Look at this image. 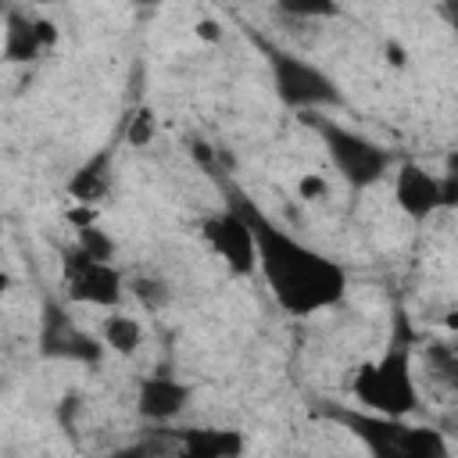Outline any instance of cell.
Here are the masks:
<instances>
[{"instance_id": "1", "label": "cell", "mask_w": 458, "mask_h": 458, "mask_svg": "<svg viewBox=\"0 0 458 458\" xmlns=\"http://www.w3.org/2000/svg\"><path fill=\"white\" fill-rule=\"evenodd\" d=\"M229 204L243 215L250 236H254V261H258L272 297L279 301V308H286L290 315H315V311L344 301L347 272L333 258H326L322 250H311L308 243H301L297 236L279 229L247 197H236Z\"/></svg>"}, {"instance_id": "4", "label": "cell", "mask_w": 458, "mask_h": 458, "mask_svg": "<svg viewBox=\"0 0 458 458\" xmlns=\"http://www.w3.org/2000/svg\"><path fill=\"white\" fill-rule=\"evenodd\" d=\"M301 122L311 125V129L322 136V143H326V150H329L336 172H340L354 190H365V186L379 182L383 172L390 168V154H386L379 143H372V140H365V136H358V132H351V129H344V125H336V122L315 114V111H304Z\"/></svg>"}, {"instance_id": "20", "label": "cell", "mask_w": 458, "mask_h": 458, "mask_svg": "<svg viewBox=\"0 0 458 458\" xmlns=\"http://www.w3.org/2000/svg\"><path fill=\"white\" fill-rule=\"evenodd\" d=\"M297 190H301V197H304V200L326 197V179H322V175H304V179L297 182Z\"/></svg>"}, {"instance_id": "10", "label": "cell", "mask_w": 458, "mask_h": 458, "mask_svg": "<svg viewBox=\"0 0 458 458\" xmlns=\"http://www.w3.org/2000/svg\"><path fill=\"white\" fill-rule=\"evenodd\" d=\"M394 193H397V204L401 211L411 218V222H426L437 208H440V179L429 175L422 165L415 161H404L401 172H397V182H394Z\"/></svg>"}, {"instance_id": "16", "label": "cell", "mask_w": 458, "mask_h": 458, "mask_svg": "<svg viewBox=\"0 0 458 458\" xmlns=\"http://www.w3.org/2000/svg\"><path fill=\"white\" fill-rule=\"evenodd\" d=\"M89 261H111L114 258V240L104 233V229H97V225H86V229H79V243H75Z\"/></svg>"}, {"instance_id": "3", "label": "cell", "mask_w": 458, "mask_h": 458, "mask_svg": "<svg viewBox=\"0 0 458 458\" xmlns=\"http://www.w3.org/2000/svg\"><path fill=\"white\" fill-rule=\"evenodd\" d=\"M333 419L344 422L369 447L372 458H447V440L440 437V429L408 426L404 419H386V415L351 411V408L344 411L336 408Z\"/></svg>"}, {"instance_id": "18", "label": "cell", "mask_w": 458, "mask_h": 458, "mask_svg": "<svg viewBox=\"0 0 458 458\" xmlns=\"http://www.w3.org/2000/svg\"><path fill=\"white\" fill-rule=\"evenodd\" d=\"M132 293H136V301L147 308V311H161L165 304H168V286L161 283V279H150V276H140V279H132Z\"/></svg>"}, {"instance_id": "24", "label": "cell", "mask_w": 458, "mask_h": 458, "mask_svg": "<svg viewBox=\"0 0 458 458\" xmlns=\"http://www.w3.org/2000/svg\"><path fill=\"white\" fill-rule=\"evenodd\" d=\"M7 286H11V276H7V272H0V297L7 293Z\"/></svg>"}, {"instance_id": "2", "label": "cell", "mask_w": 458, "mask_h": 458, "mask_svg": "<svg viewBox=\"0 0 458 458\" xmlns=\"http://www.w3.org/2000/svg\"><path fill=\"white\" fill-rule=\"evenodd\" d=\"M351 394H354L372 415L404 419L408 411H415L419 390H415V376H411L408 326H404V336H394V344L386 347V354H383L379 361H365V365L354 372Z\"/></svg>"}, {"instance_id": "17", "label": "cell", "mask_w": 458, "mask_h": 458, "mask_svg": "<svg viewBox=\"0 0 458 458\" xmlns=\"http://www.w3.org/2000/svg\"><path fill=\"white\" fill-rule=\"evenodd\" d=\"M154 132H157L154 111H150V107H136V111L129 114V125H125V143H132V147H147V143L154 140Z\"/></svg>"}, {"instance_id": "22", "label": "cell", "mask_w": 458, "mask_h": 458, "mask_svg": "<svg viewBox=\"0 0 458 458\" xmlns=\"http://www.w3.org/2000/svg\"><path fill=\"white\" fill-rule=\"evenodd\" d=\"M197 36H204V39L215 43V39H218V25H215V21H200V25H197Z\"/></svg>"}, {"instance_id": "25", "label": "cell", "mask_w": 458, "mask_h": 458, "mask_svg": "<svg viewBox=\"0 0 458 458\" xmlns=\"http://www.w3.org/2000/svg\"><path fill=\"white\" fill-rule=\"evenodd\" d=\"M0 14H4V7H0Z\"/></svg>"}, {"instance_id": "21", "label": "cell", "mask_w": 458, "mask_h": 458, "mask_svg": "<svg viewBox=\"0 0 458 458\" xmlns=\"http://www.w3.org/2000/svg\"><path fill=\"white\" fill-rule=\"evenodd\" d=\"M68 218L75 222V229H86V225H93V211H89L86 204H79V208H72V211H68Z\"/></svg>"}, {"instance_id": "12", "label": "cell", "mask_w": 458, "mask_h": 458, "mask_svg": "<svg viewBox=\"0 0 458 458\" xmlns=\"http://www.w3.org/2000/svg\"><path fill=\"white\" fill-rule=\"evenodd\" d=\"M111 168H114V143L93 150V154L72 172L68 193L75 197V204H86V208H89V204L104 200L107 190H111Z\"/></svg>"}, {"instance_id": "14", "label": "cell", "mask_w": 458, "mask_h": 458, "mask_svg": "<svg viewBox=\"0 0 458 458\" xmlns=\"http://www.w3.org/2000/svg\"><path fill=\"white\" fill-rule=\"evenodd\" d=\"M100 336L111 351L118 354H132L140 347V322L129 318V315H107L104 326H100Z\"/></svg>"}, {"instance_id": "6", "label": "cell", "mask_w": 458, "mask_h": 458, "mask_svg": "<svg viewBox=\"0 0 458 458\" xmlns=\"http://www.w3.org/2000/svg\"><path fill=\"white\" fill-rule=\"evenodd\" d=\"M64 293L75 304L114 308L122 301V276L111 261H89L79 247L64 250Z\"/></svg>"}, {"instance_id": "9", "label": "cell", "mask_w": 458, "mask_h": 458, "mask_svg": "<svg viewBox=\"0 0 458 458\" xmlns=\"http://www.w3.org/2000/svg\"><path fill=\"white\" fill-rule=\"evenodd\" d=\"M57 43V29L43 18H29L21 11H7L4 14V50L0 57L7 64H25V61H36L39 50L54 47Z\"/></svg>"}, {"instance_id": "7", "label": "cell", "mask_w": 458, "mask_h": 458, "mask_svg": "<svg viewBox=\"0 0 458 458\" xmlns=\"http://www.w3.org/2000/svg\"><path fill=\"white\" fill-rule=\"evenodd\" d=\"M39 354L43 358H57V361H79V365H93L104 354V344L89 333H82L72 315L47 301L43 304V322H39Z\"/></svg>"}, {"instance_id": "8", "label": "cell", "mask_w": 458, "mask_h": 458, "mask_svg": "<svg viewBox=\"0 0 458 458\" xmlns=\"http://www.w3.org/2000/svg\"><path fill=\"white\" fill-rule=\"evenodd\" d=\"M200 233L211 243V250L229 265V272L250 276L258 268V261H254V236H250L243 215L233 204L225 211H218V215H208L204 225H200Z\"/></svg>"}, {"instance_id": "15", "label": "cell", "mask_w": 458, "mask_h": 458, "mask_svg": "<svg viewBox=\"0 0 458 458\" xmlns=\"http://www.w3.org/2000/svg\"><path fill=\"white\" fill-rule=\"evenodd\" d=\"M426 369H429V376L440 383V386H458V358H454V351H451V344H429V351H426Z\"/></svg>"}, {"instance_id": "23", "label": "cell", "mask_w": 458, "mask_h": 458, "mask_svg": "<svg viewBox=\"0 0 458 458\" xmlns=\"http://www.w3.org/2000/svg\"><path fill=\"white\" fill-rule=\"evenodd\" d=\"M386 54H390V64H404V47L386 43Z\"/></svg>"}, {"instance_id": "5", "label": "cell", "mask_w": 458, "mask_h": 458, "mask_svg": "<svg viewBox=\"0 0 458 458\" xmlns=\"http://www.w3.org/2000/svg\"><path fill=\"white\" fill-rule=\"evenodd\" d=\"M265 54H268L272 82H276V93H279L283 104L297 107L301 114L315 111V107L340 104V89L322 68H315V64H308V61H301V57H293L286 50H276V47H265Z\"/></svg>"}, {"instance_id": "13", "label": "cell", "mask_w": 458, "mask_h": 458, "mask_svg": "<svg viewBox=\"0 0 458 458\" xmlns=\"http://www.w3.org/2000/svg\"><path fill=\"white\" fill-rule=\"evenodd\" d=\"M243 433L240 429H179L175 458H240Z\"/></svg>"}, {"instance_id": "19", "label": "cell", "mask_w": 458, "mask_h": 458, "mask_svg": "<svg viewBox=\"0 0 458 458\" xmlns=\"http://www.w3.org/2000/svg\"><path fill=\"white\" fill-rule=\"evenodd\" d=\"M279 11L283 14H293V18H329L340 7L336 4H326V0H286V4H279Z\"/></svg>"}, {"instance_id": "11", "label": "cell", "mask_w": 458, "mask_h": 458, "mask_svg": "<svg viewBox=\"0 0 458 458\" xmlns=\"http://www.w3.org/2000/svg\"><path fill=\"white\" fill-rule=\"evenodd\" d=\"M190 404V386L175 376H147L136 394V408L150 422H168Z\"/></svg>"}]
</instances>
